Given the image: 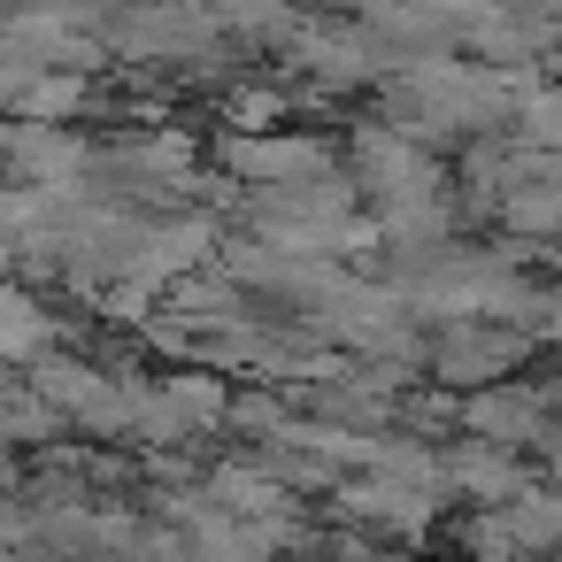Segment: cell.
Segmentation results:
<instances>
[{
    "instance_id": "obj_1",
    "label": "cell",
    "mask_w": 562,
    "mask_h": 562,
    "mask_svg": "<svg viewBox=\"0 0 562 562\" xmlns=\"http://www.w3.org/2000/svg\"><path fill=\"white\" fill-rule=\"evenodd\" d=\"M516 362H524V331H508V324H447L439 355H431V370L447 385H477V393L501 385Z\"/></svg>"
},
{
    "instance_id": "obj_2",
    "label": "cell",
    "mask_w": 562,
    "mask_h": 562,
    "mask_svg": "<svg viewBox=\"0 0 562 562\" xmlns=\"http://www.w3.org/2000/svg\"><path fill=\"white\" fill-rule=\"evenodd\" d=\"M132 55H193V47H209L216 40V24L193 9V0H170V9H162V0H147V9L139 16H124V32H116Z\"/></svg>"
},
{
    "instance_id": "obj_3",
    "label": "cell",
    "mask_w": 562,
    "mask_h": 562,
    "mask_svg": "<svg viewBox=\"0 0 562 562\" xmlns=\"http://www.w3.org/2000/svg\"><path fill=\"white\" fill-rule=\"evenodd\" d=\"M224 155L239 178H262V186H316L331 170V155L316 139H232Z\"/></svg>"
},
{
    "instance_id": "obj_4",
    "label": "cell",
    "mask_w": 562,
    "mask_h": 562,
    "mask_svg": "<svg viewBox=\"0 0 562 562\" xmlns=\"http://www.w3.org/2000/svg\"><path fill=\"white\" fill-rule=\"evenodd\" d=\"M547 401L539 393H516V385H485L477 401H470V431L485 439V447H516V439H547Z\"/></svg>"
},
{
    "instance_id": "obj_5",
    "label": "cell",
    "mask_w": 562,
    "mask_h": 562,
    "mask_svg": "<svg viewBox=\"0 0 562 562\" xmlns=\"http://www.w3.org/2000/svg\"><path fill=\"white\" fill-rule=\"evenodd\" d=\"M370 47H378V40H362V32H355V40H347V32H316V40H301V63H308L324 86H355V78H370V63H378Z\"/></svg>"
},
{
    "instance_id": "obj_6",
    "label": "cell",
    "mask_w": 562,
    "mask_h": 562,
    "mask_svg": "<svg viewBox=\"0 0 562 562\" xmlns=\"http://www.w3.org/2000/svg\"><path fill=\"white\" fill-rule=\"evenodd\" d=\"M9 155L24 162V178H40V186H70L78 178V162H86V147L78 139H63V132H16L9 139Z\"/></svg>"
},
{
    "instance_id": "obj_7",
    "label": "cell",
    "mask_w": 562,
    "mask_h": 562,
    "mask_svg": "<svg viewBox=\"0 0 562 562\" xmlns=\"http://www.w3.org/2000/svg\"><path fill=\"white\" fill-rule=\"evenodd\" d=\"M447 470H454L470 493H485V501H516V493H524V477L508 470L501 447H462V454H447Z\"/></svg>"
},
{
    "instance_id": "obj_8",
    "label": "cell",
    "mask_w": 562,
    "mask_h": 562,
    "mask_svg": "<svg viewBox=\"0 0 562 562\" xmlns=\"http://www.w3.org/2000/svg\"><path fill=\"white\" fill-rule=\"evenodd\" d=\"M16 101H24L40 124H47V116H70V109H78V78H70V70H55V78H24Z\"/></svg>"
},
{
    "instance_id": "obj_9",
    "label": "cell",
    "mask_w": 562,
    "mask_h": 562,
    "mask_svg": "<svg viewBox=\"0 0 562 562\" xmlns=\"http://www.w3.org/2000/svg\"><path fill=\"white\" fill-rule=\"evenodd\" d=\"M524 139L531 147H562V86H539L524 101Z\"/></svg>"
},
{
    "instance_id": "obj_10",
    "label": "cell",
    "mask_w": 562,
    "mask_h": 562,
    "mask_svg": "<svg viewBox=\"0 0 562 562\" xmlns=\"http://www.w3.org/2000/svg\"><path fill=\"white\" fill-rule=\"evenodd\" d=\"M232 116L262 132V124H278V101H270V93H239V101H232Z\"/></svg>"
},
{
    "instance_id": "obj_11",
    "label": "cell",
    "mask_w": 562,
    "mask_h": 562,
    "mask_svg": "<svg viewBox=\"0 0 562 562\" xmlns=\"http://www.w3.org/2000/svg\"><path fill=\"white\" fill-rule=\"evenodd\" d=\"M539 331H554V339H562V285L547 293V324H539Z\"/></svg>"
},
{
    "instance_id": "obj_12",
    "label": "cell",
    "mask_w": 562,
    "mask_h": 562,
    "mask_svg": "<svg viewBox=\"0 0 562 562\" xmlns=\"http://www.w3.org/2000/svg\"><path fill=\"white\" fill-rule=\"evenodd\" d=\"M547 439H554V454H562V416H554V424H547Z\"/></svg>"
},
{
    "instance_id": "obj_13",
    "label": "cell",
    "mask_w": 562,
    "mask_h": 562,
    "mask_svg": "<svg viewBox=\"0 0 562 562\" xmlns=\"http://www.w3.org/2000/svg\"><path fill=\"white\" fill-rule=\"evenodd\" d=\"M554 40H562V16H554Z\"/></svg>"
}]
</instances>
